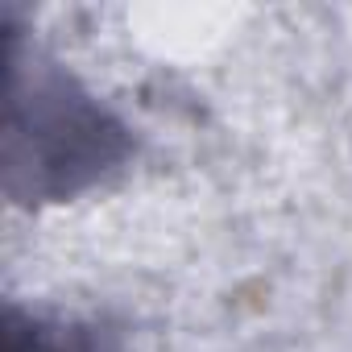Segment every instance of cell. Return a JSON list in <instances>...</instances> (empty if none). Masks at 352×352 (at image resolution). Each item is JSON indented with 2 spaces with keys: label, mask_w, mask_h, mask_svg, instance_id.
<instances>
[{
  "label": "cell",
  "mask_w": 352,
  "mask_h": 352,
  "mask_svg": "<svg viewBox=\"0 0 352 352\" xmlns=\"http://www.w3.org/2000/svg\"><path fill=\"white\" fill-rule=\"evenodd\" d=\"M9 352H87V348H79V344H67V340H54V336H46V331H21L17 323L9 327Z\"/></svg>",
  "instance_id": "6da1fadb"
}]
</instances>
